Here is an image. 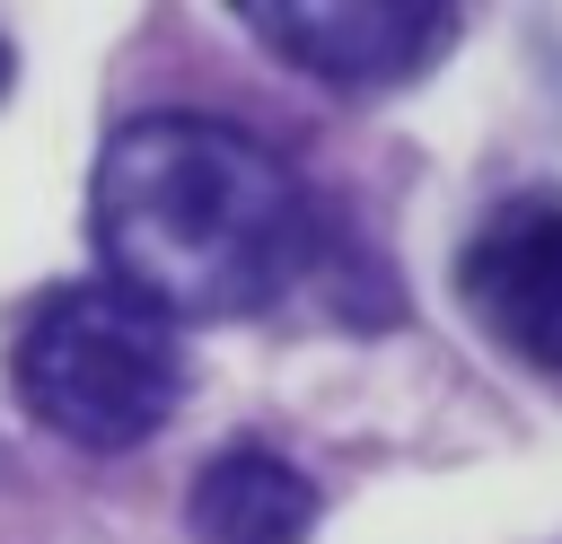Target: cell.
I'll return each mask as SVG.
<instances>
[{"label": "cell", "mask_w": 562, "mask_h": 544, "mask_svg": "<svg viewBox=\"0 0 562 544\" xmlns=\"http://www.w3.org/2000/svg\"><path fill=\"white\" fill-rule=\"evenodd\" d=\"M237 26L334 97H386V88H413L422 70H439V53L457 44L465 18L422 9V0H246Z\"/></svg>", "instance_id": "cell-3"}, {"label": "cell", "mask_w": 562, "mask_h": 544, "mask_svg": "<svg viewBox=\"0 0 562 544\" xmlns=\"http://www.w3.org/2000/svg\"><path fill=\"white\" fill-rule=\"evenodd\" d=\"M9 386H18L35 430H53L88 456H123L176 421L184 333L158 307L123 298L114 281H61L18 316Z\"/></svg>", "instance_id": "cell-2"}, {"label": "cell", "mask_w": 562, "mask_h": 544, "mask_svg": "<svg viewBox=\"0 0 562 544\" xmlns=\"http://www.w3.org/2000/svg\"><path fill=\"white\" fill-rule=\"evenodd\" d=\"M316 518H325L316 483L263 439L211 447L184 483V535L193 544H307Z\"/></svg>", "instance_id": "cell-5"}, {"label": "cell", "mask_w": 562, "mask_h": 544, "mask_svg": "<svg viewBox=\"0 0 562 544\" xmlns=\"http://www.w3.org/2000/svg\"><path fill=\"white\" fill-rule=\"evenodd\" d=\"M9 79H18V61H9V35H0V97H9Z\"/></svg>", "instance_id": "cell-6"}, {"label": "cell", "mask_w": 562, "mask_h": 544, "mask_svg": "<svg viewBox=\"0 0 562 544\" xmlns=\"http://www.w3.org/2000/svg\"><path fill=\"white\" fill-rule=\"evenodd\" d=\"M88 246L105 281L167 325L263 316L316 263V193L290 149L237 114H123L88 167Z\"/></svg>", "instance_id": "cell-1"}, {"label": "cell", "mask_w": 562, "mask_h": 544, "mask_svg": "<svg viewBox=\"0 0 562 544\" xmlns=\"http://www.w3.org/2000/svg\"><path fill=\"white\" fill-rule=\"evenodd\" d=\"M457 307L509 360L562 377V193L553 184L501 193L474 219V237L457 246Z\"/></svg>", "instance_id": "cell-4"}]
</instances>
